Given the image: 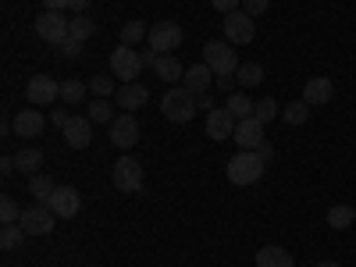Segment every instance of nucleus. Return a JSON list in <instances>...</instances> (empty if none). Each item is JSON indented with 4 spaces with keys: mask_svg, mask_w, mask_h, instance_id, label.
Here are the masks:
<instances>
[{
    "mask_svg": "<svg viewBox=\"0 0 356 267\" xmlns=\"http://www.w3.org/2000/svg\"><path fill=\"white\" fill-rule=\"evenodd\" d=\"M264 168H267V161L257 154V150H239L232 161H228V182L232 186H257L260 178H264Z\"/></svg>",
    "mask_w": 356,
    "mask_h": 267,
    "instance_id": "f257e3e1",
    "label": "nucleus"
},
{
    "mask_svg": "<svg viewBox=\"0 0 356 267\" xmlns=\"http://www.w3.org/2000/svg\"><path fill=\"white\" fill-rule=\"evenodd\" d=\"M161 111H164L168 122L186 125V122H193V114L200 111L196 107V93H189L186 86H171L168 93H164V100H161Z\"/></svg>",
    "mask_w": 356,
    "mask_h": 267,
    "instance_id": "f03ea898",
    "label": "nucleus"
},
{
    "mask_svg": "<svg viewBox=\"0 0 356 267\" xmlns=\"http://www.w3.org/2000/svg\"><path fill=\"white\" fill-rule=\"evenodd\" d=\"M203 65H211L214 75H235L239 72V54H235V47L228 40H211L203 47Z\"/></svg>",
    "mask_w": 356,
    "mask_h": 267,
    "instance_id": "7ed1b4c3",
    "label": "nucleus"
},
{
    "mask_svg": "<svg viewBox=\"0 0 356 267\" xmlns=\"http://www.w3.org/2000/svg\"><path fill=\"white\" fill-rule=\"evenodd\" d=\"M36 36L50 47H61L65 40H72V22L61 11H43L36 18Z\"/></svg>",
    "mask_w": 356,
    "mask_h": 267,
    "instance_id": "20e7f679",
    "label": "nucleus"
},
{
    "mask_svg": "<svg viewBox=\"0 0 356 267\" xmlns=\"http://www.w3.org/2000/svg\"><path fill=\"white\" fill-rule=\"evenodd\" d=\"M111 186L118 193H139L143 189V164L136 157H118L111 168Z\"/></svg>",
    "mask_w": 356,
    "mask_h": 267,
    "instance_id": "39448f33",
    "label": "nucleus"
},
{
    "mask_svg": "<svg viewBox=\"0 0 356 267\" xmlns=\"http://www.w3.org/2000/svg\"><path fill=\"white\" fill-rule=\"evenodd\" d=\"M111 75L114 79H122V82H136L139 79V72H143V57L132 50V47H125V43H118L114 50H111Z\"/></svg>",
    "mask_w": 356,
    "mask_h": 267,
    "instance_id": "423d86ee",
    "label": "nucleus"
},
{
    "mask_svg": "<svg viewBox=\"0 0 356 267\" xmlns=\"http://www.w3.org/2000/svg\"><path fill=\"white\" fill-rule=\"evenodd\" d=\"M186 33H182V25L178 22H157L150 29V36H146V47L157 50V54H175L178 47H182Z\"/></svg>",
    "mask_w": 356,
    "mask_h": 267,
    "instance_id": "0eeeda50",
    "label": "nucleus"
},
{
    "mask_svg": "<svg viewBox=\"0 0 356 267\" xmlns=\"http://www.w3.org/2000/svg\"><path fill=\"white\" fill-rule=\"evenodd\" d=\"M25 100L29 107H50L54 100H61V82H54L50 75H33L25 82Z\"/></svg>",
    "mask_w": 356,
    "mask_h": 267,
    "instance_id": "6e6552de",
    "label": "nucleus"
},
{
    "mask_svg": "<svg viewBox=\"0 0 356 267\" xmlns=\"http://www.w3.org/2000/svg\"><path fill=\"white\" fill-rule=\"evenodd\" d=\"M225 40L232 43V47H246V43H253V36H257V25H253V18L246 15V11H232V15H225Z\"/></svg>",
    "mask_w": 356,
    "mask_h": 267,
    "instance_id": "1a4fd4ad",
    "label": "nucleus"
},
{
    "mask_svg": "<svg viewBox=\"0 0 356 267\" xmlns=\"http://www.w3.org/2000/svg\"><path fill=\"white\" fill-rule=\"evenodd\" d=\"M18 225L25 228V235H50L54 232V211L47 203H33V207H25V211H22Z\"/></svg>",
    "mask_w": 356,
    "mask_h": 267,
    "instance_id": "9d476101",
    "label": "nucleus"
},
{
    "mask_svg": "<svg viewBox=\"0 0 356 267\" xmlns=\"http://www.w3.org/2000/svg\"><path fill=\"white\" fill-rule=\"evenodd\" d=\"M107 129H111V143L118 146V150H132V146L139 143V122H136V114H118Z\"/></svg>",
    "mask_w": 356,
    "mask_h": 267,
    "instance_id": "9b49d317",
    "label": "nucleus"
},
{
    "mask_svg": "<svg viewBox=\"0 0 356 267\" xmlns=\"http://www.w3.org/2000/svg\"><path fill=\"white\" fill-rule=\"evenodd\" d=\"M47 207L54 211V218L68 221V218H75V214H79V207H82V196H79V189H75V186H57Z\"/></svg>",
    "mask_w": 356,
    "mask_h": 267,
    "instance_id": "f8f14e48",
    "label": "nucleus"
},
{
    "mask_svg": "<svg viewBox=\"0 0 356 267\" xmlns=\"http://www.w3.org/2000/svg\"><path fill=\"white\" fill-rule=\"evenodd\" d=\"M11 129H15L18 139H36V136H43V129H47V118H43L40 107H25V111L15 114Z\"/></svg>",
    "mask_w": 356,
    "mask_h": 267,
    "instance_id": "ddd939ff",
    "label": "nucleus"
},
{
    "mask_svg": "<svg viewBox=\"0 0 356 267\" xmlns=\"http://www.w3.org/2000/svg\"><path fill=\"white\" fill-rule=\"evenodd\" d=\"M264 122H257V118H243L239 125H235V143H239V150H260V146L267 143V136H264Z\"/></svg>",
    "mask_w": 356,
    "mask_h": 267,
    "instance_id": "4468645a",
    "label": "nucleus"
},
{
    "mask_svg": "<svg viewBox=\"0 0 356 267\" xmlns=\"http://www.w3.org/2000/svg\"><path fill=\"white\" fill-rule=\"evenodd\" d=\"M146 100H150V89L139 86V82H122L114 93V104L122 107L125 114H136L139 107H146Z\"/></svg>",
    "mask_w": 356,
    "mask_h": 267,
    "instance_id": "2eb2a0df",
    "label": "nucleus"
},
{
    "mask_svg": "<svg viewBox=\"0 0 356 267\" xmlns=\"http://www.w3.org/2000/svg\"><path fill=\"white\" fill-rule=\"evenodd\" d=\"M65 143L72 150H86L93 143V122H89V114H72V122L65 125Z\"/></svg>",
    "mask_w": 356,
    "mask_h": 267,
    "instance_id": "dca6fc26",
    "label": "nucleus"
},
{
    "mask_svg": "<svg viewBox=\"0 0 356 267\" xmlns=\"http://www.w3.org/2000/svg\"><path fill=\"white\" fill-rule=\"evenodd\" d=\"M303 100H307L310 107H324V104H332V100H335V82H332V79H324V75L307 79V86H303Z\"/></svg>",
    "mask_w": 356,
    "mask_h": 267,
    "instance_id": "f3484780",
    "label": "nucleus"
},
{
    "mask_svg": "<svg viewBox=\"0 0 356 267\" xmlns=\"http://www.w3.org/2000/svg\"><path fill=\"white\" fill-rule=\"evenodd\" d=\"M235 118L225 111V107H214L211 114H207V136H211L214 143H221V139H232L235 136Z\"/></svg>",
    "mask_w": 356,
    "mask_h": 267,
    "instance_id": "a211bd4d",
    "label": "nucleus"
},
{
    "mask_svg": "<svg viewBox=\"0 0 356 267\" xmlns=\"http://www.w3.org/2000/svg\"><path fill=\"white\" fill-rule=\"evenodd\" d=\"M218 82V75L211 72V65H189L186 75H182V86L189 89V93H211V86Z\"/></svg>",
    "mask_w": 356,
    "mask_h": 267,
    "instance_id": "6ab92c4d",
    "label": "nucleus"
},
{
    "mask_svg": "<svg viewBox=\"0 0 356 267\" xmlns=\"http://www.w3.org/2000/svg\"><path fill=\"white\" fill-rule=\"evenodd\" d=\"M43 161H47V154L40 150V146H22V150L15 154V168H18L22 175H40Z\"/></svg>",
    "mask_w": 356,
    "mask_h": 267,
    "instance_id": "aec40b11",
    "label": "nucleus"
},
{
    "mask_svg": "<svg viewBox=\"0 0 356 267\" xmlns=\"http://www.w3.org/2000/svg\"><path fill=\"white\" fill-rule=\"evenodd\" d=\"M257 267H296V260H292V253L282 250V246H264V250L257 253Z\"/></svg>",
    "mask_w": 356,
    "mask_h": 267,
    "instance_id": "412c9836",
    "label": "nucleus"
},
{
    "mask_svg": "<svg viewBox=\"0 0 356 267\" xmlns=\"http://www.w3.org/2000/svg\"><path fill=\"white\" fill-rule=\"evenodd\" d=\"M154 72H157V79H164V82H178V79L186 75L182 61H178L175 54H161V57H157V65H154Z\"/></svg>",
    "mask_w": 356,
    "mask_h": 267,
    "instance_id": "4be33fe9",
    "label": "nucleus"
},
{
    "mask_svg": "<svg viewBox=\"0 0 356 267\" xmlns=\"http://www.w3.org/2000/svg\"><path fill=\"white\" fill-rule=\"evenodd\" d=\"M253 100L246 97V93H239V89H235V93H228V100H225V111L235 118V122H243V118H253Z\"/></svg>",
    "mask_w": 356,
    "mask_h": 267,
    "instance_id": "5701e85b",
    "label": "nucleus"
},
{
    "mask_svg": "<svg viewBox=\"0 0 356 267\" xmlns=\"http://www.w3.org/2000/svg\"><path fill=\"white\" fill-rule=\"evenodd\" d=\"M54 189H57V186H54L50 175H43V171H40V175H29V193H33L36 203H50Z\"/></svg>",
    "mask_w": 356,
    "mask_h": 267,
    "instance_id": "b1692460",
    "label": "nucleus"
},
{
    "mask_svg": "<svg viewBox=\"0 0 356 267\" xmlns=\"http://www.w3.org/2000/svg\"><path fill=\"white\" fill-rule=\"evenodd\" d=\"M235 82L246 86V89L260 86V82H264V65H257V61H243L239 72H235Z\"/></svg>",
    "mask_w": 356,
    "mask_h": 267,
    "instance_id": "393cba45",
    "label": "nucleus"
},
{
    "mask_svg": "<svg viewBox=\"0 0 356 267\" xmlns=\"http://www.w3.org/2000/svg\"><path fill=\"white\" fill-rule=\"evenodd\" d=\"M353 221H356V211H353L349 203H335L332 211H328V225H332L335 232H346Z\"/></svg>",
    "mask_w": 356,
    "mask_h": 267,
    "instance_id": "a878e982",
    "label": "nucleus"
},
{
    "mask_svg": "<svg viewBox=\"0 0 356 267\" xmlns=\"http://www.w3.org/2000/svg\"><path fill=\"white\" fill-rule=\"evenodd\" d=\"M86 93H89V86L79 82V79H65V82H61V100L72 104V107H79V104L86 100Z\"/></svg>",
    "mask_w": 356,
    "mask_h": 267,
    "instance_id": "bb28decb",
    "label": "nucleus"
},
{
    "mask_svg": "<svg viewBox=\"0 0 356 267\" xmlns=\"http://www.w3.org/2000/svg\"><path fill=\"white\" fill-rule=\"evenodd\" d=\"M146 36H150V29H146V22H139V18L122 25V43H125V47H139Z\"/></svg>",
    "mask_w": 356,
    "mask_h": 267,
    "instance_id": "cd10ccee",
    "label": "nucleus"
},
{
    "mask_svg": "<svg viewBox=\"0 0 356 267\" xmlns=\"http://www.w3.org/2000/svg\"><path fill=\"white\" fill-rule=\"evenodd\" d=\"M282 118H285V125H303L310 118V104L307 100H292V104H285Z\"/></svg>",
    "mask_w": 356,
    "mask_h": 267,
    "instance_id": "c85d7f7f",
    "label": "nucleus"
},
{
    "mask_svg": "<svg viewBox=\"0 0 356 267\" xmlns=\"http://www.w3.org/2000/svg\"><path fill=\"white\" fill-rule=\"evenodd\" d=\"M97 33V22L89 18V15H75L72 18V40H79V43H86L89 36Z\"/></svg>",
    "mask_w": 356,
    "mask_h": 267,
    "instance_id": "c756f323",
    "label": "nucleus"
},
{
    "mask_svg": "<svg viewBox=\"0 0 356 267\" xmlns=\"http://www.w3.org/2000/svg\"><path fill=\"white\" fill-rule=\"evenodd\" d=\"M114 107L107 104V100H93V104H89V122H93V125H111L114 122Z\"/></svg>",
    "mask_w": 356,
    "mask_h": 267,
    "instance_id": "7c9ffc66",
    "label": "nucleus"
},
{
    "mask_svg": "<svg viewBox=\"0 0 356 267\" xmlns=\"http://www.w3.org/2000/svg\"><path fill=\"white\" fill-rule=\"evenodd\" d=\"M22 239H25L22 225H4V232H0V250H18Z\"/></svg>",
    "mask_w": 356,
    "mask_h": 267,
    "instance_id": "2f4dec72",
    "label": "nucleus"
},
{
    "mask_svg": "<svg viewBox=\"0 0 356 267\" xmlns=\"http://www.w3.org/2000/svg\"><path fill=\"white\" fill-rule=\"evenodd\" d=\"M89 89L97 93V100H111L118 93V89H114V75L111 79L107 75H93V79H89Z\"/></svg>",
    "mask_w": 356,
    "mask_h": 267,
    "instance_id": "473e14b6",
    "label": "nucleus"
},
{
    "mask_svg": "<svg viewBox=\"0 0 356 267\" xmlns=\"http://www.w3.org/2000/svg\"><path fill=\"white\" fill-rule=\"evenodd\" d=\"M253 118H257V122H275V118H278V104L271 100V97H264V100H257V107H253Z\"/></svg>",
    "mask_w": 356,
    "mask_h": 267,
    "instance_id": "72a5a7b5",
    "label": "nucleus"
},
{
    "mask_svg": "<svg viewBox=\"0 0 356 267\" xmlns=\"http://www.w3.org/2000/svg\"><path fill=\"white\" fill-rule=\"evenodd\" d=\"M0 221H4V225H18V221H22V207H18L11 196L0 200Z\"/></svg>",
    "mask_w": 356,
    "mask_h": 267,
    "instance_id": "f704fd0d",
    "label": "nucleus"
},
{
    "mask_svg": "<svg viewBox=\"0 0 356 267\" xmlns=\"http://www.w3.org/2000/svg\"><path fill=\"white\" fill-rule=\"evenodd\" d=\"M57 54L68 57V61H75V57H82V43L79 40H65L61 47H57Z\"/></svg>",
    "mask_w": 356,
    "mask_h": 267,
    "instance_id": "c9c22d12",
    "label": "nucleus"
},
{
    "mask_svg": "<svg viewBox=\"0 0 356 267\" xmlns=\"http://www.w3.org/2000/svg\"><path fill=\"white\" fill-rule=\"evenodd\" d=\"M267 8H271V0H243V11H246L250 18H257V15H264Z\"/></svg>",
    "mask_w": 356,
    "mask_h": 267,
    "instance_id": "e433bc0d",
    "label": "nucleus"
},
{
    "mask_svg": "<svg viewBox=\"0 0 356 267\" xmlns=\"http://www.w3.org/2000/svg\"><path fill=\"white\" fill-rule=\"evenodd\" d=\"M211 4H214V11H221V15L243 11V0H211Z\"/></svg>",
    "mask_w": 356,
    "mask_h": 267,
    "instance_id": "4c0bfd02",
    "label": "nucleus"
},
{
    "mask_svg": "<svg viewBox=\"0 0 356 267\" xmlns=\"http://www.w3.org/2000/svg\"><path fill=\"white\" fill-rule=\"evenodd\" d=\"M50 122H54L57 129H61V132H65V125L72 122V114H68V111H61V107H57V111H50Z\"/></svg>",
    "mask_w": 356,
    "mask_h": 267,
    "instance_id": "58836bf2",
    "label": "nucleus"
},
{
    "mask_svg": "<svg viewBox=\"0 0 356 267\" xmlns=\"http://www.w3.org/2000/svg\"><path fill=\"white\" fill-rule=\"evenodd\" d=\"M218 89H221V93H235V79L232 75H218V82H214Z\"/></svg>",
    "mask_w": 356,
    "mask_h": 267,
    "instance_id": "ea45409f",
    "label": "nucleus"
},
{
    "mask_svg": "<svg viewBox=\"0 0 356 267\" xmlns=\"http://www.w3.org/2000/svg\"><path fill=\"white\" fill-rule=\"evenodd\" d=\"M72 8V0H43V11H65Z\"/></svg>",
    "mask_w": 356,
    "mask_h": 267,
    "instance_id": "a19ab883",
    "label": "nucleus"
},
{
    "mask_svg": "<svg viewBox=\"0 0 356 267\" xmlns=\"http://www.w3.org/2000/svg\"><path fill=\"white\" fill-rule=\"evenodd\" d=\"M139 57H143V68H154V65H157V57H161V54H157V50H150V47H146V50H143Z\"/></svg>",
    "mask_w": 356,
    "mask_h": 267,
    "instance_id": "79ce46f5",
    "label": "nucleus"
},
{
    "mask_svg": "<svg viewBox=\"0 0 356 267\" xmlns=\"http://www.w3.org/2000/svg\"><path fill=\"white\" fill-rule=\"evenodd\" d=\"M196 107H207V114H211V111H214V97H211V93H200V97H196Z\"/></svg>",
    "mask_w": 356,
    "mask_h": 267,
    "instance_id": "37998d69",
    "label": "nucleus"
},
{
    "mask_svg": "<svg viewBox=\"0 0 356 267\" xmlns=\"http://www.w3.org/2000/svg\"><path fill=\"white\" fill-rule=\"evenodd\" d=\"M257 154H260V157H264L267 164H271V161H275V146H271V143H264V146H260Z\"/></svg>",
    "mask_w": 356,
    "mask_h": 267,
    "instance_id": "c03bdc74",
    "label": "nucleus"
},
{
    "mask_svg": "<svg viewBox=\"0 0 356 267\" xmlns=\"http://www.w3.org/2000/svg\"><path fill=\"white\" fill-rule=\"evenodd\" d=\"M86 8H89V0H72V11L75 15H86Z\"/></svg>",
    "mask_w": 356,
    "mask_h": 267,
    "instance_id": "a18cd8bd",
    "label": "nucleus"
},
{
    "mask_svg": "<svg viewBox=\"0 0 356 267\" xmlns=\"http://www.w3.org/2000/svg\"><path fill=\"white\" fill-rule=\"evenodd\" d=\"M314 267H339L335 260H321V264H314Z\"/></svg>",
    "mask_w": 356,
    "mask_h": 267,
    "instance_id": "49530a36",
    "label": "nucleus"
}]
</instances>
